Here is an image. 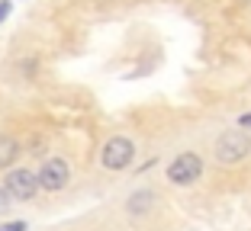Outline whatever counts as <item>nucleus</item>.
I'll use <instances>...</instances> for the list:
<instances>
[{"label": "nucleus", "instance_id": "9", "mask_svg": "<svg viewBox=\"0 0 251 231\" xmlns=\"http://www.w3.org/2000/svg\"><path fill=\"white\" fill-rule=\"evenodd\" d=\"M10 206V193H7V187H0V212Z\"/></svg>", "mask_w": 251, "mask_h": 231}, {"label": "nucleus", "instance_id": "7", "mask_svg": "<svg viewBox=\"0 0 251 231\" xmlns=\"http://www.w3.org/2000/svg\"><path fill=\"white\" fill-rule=\"evenodd\" d=\"M16 157H20V142L10 138V135H0V170L16 164Z\"/></svg>", "mask_w": 251, "mask_h": 231}, {"label": "nucleus", "instance_id": "1", "mask_svg": "<svg viewBox=\"0 0 251 231\" xmlns=\"http://www.w3.org/2000/svg\"><path fill=\"white\" fill-rule=\"evenodd\" d=\"M213 154H216V161H219V164H226V167L242 164L245 157L251 154V138H248V132H242V128L222 132L219 138H216Z\"/></svg>", "mask_w": 251, "mask_h": 231}, {"label": "nucleus", "instance_id": "3", "mask_svg": "<svg viewBox=\"0 0 251 231\" xmlns=\"http://www.w3.org/2000/svg\"><path fill=\"white\" fill-rule=\"evenodd\" d=\"M132 157H135V145L129 138H123V135H113L100 151V164L106 170H123V167L132 164Z\"/></svg>", "mask_w": 251, "mask_h": 231}, {"label": "nucleus", "instance_id": "5", "mask_svg": "<svg viewBox=\"0 0 251 231\" xmlns=\"http://www.w3.org/2000/svg\"><path fill=\"white\" fill-rule=\"evenodd\" d=\"M3 187H7V193L13 199H32L42 189V183H39V173H32V170H10Z\"/></svg>", "mask_w": 251, "mask_h": 231}, {"label": "nucleus", "instance_id": "8", "mask_svg": "<svg viewBox=\"0 0 251 231\" xmlns=\"http://www.w3.org/2000/svg\"><path fill=\"white\" fill-rule=\"evenodd\" d=\"M29 225L26 222H7V225H0V231H26Z\"/></svg>", "mask_w": 251, "mask_h": 231}, {"label": "nucleus", "instance_id": "11", "mask_svg": "<svg viewBox=\"0 0 251 231\" xmlns=\"http://www.w3.org/2000/svg\"><path fill=\"white\" fill-rule=\"evenodd\" d=\"M238 126H242V128H251V112H245L242 119H238Z\"/></svg>", "mask_w": 251, "mask_h": 231}, {"label": "nucleus", "instance_id": "4", "mask_svg": "<svg viewBox=\"0 0 251 231\" xmlns=\"http://www.w3.org/2000/svg\"><path fill=\"white\" fill-rule=\"evenodd\" d=\"M68 180H71V167H68V161H61V157H49L42 164V170H39V183H42V189H49V193L65 189Z\"/></svg>", "mask_w": 251, "mask_h": 231}, {"label": "nucleus", "instance_id": "10", "mask_svg": "<svg viewBox=\"0 0 251 231\" xmlns=\"http://www.w3.org/2000/svg\"><path fill=\"white\" fill-rule=\"evenodd\" d=\"M10 16V0H0V20H7Z\"/></svg>", "mask_w": 251, "mask_h": 231}, {"label": "nucleus", "instance_id": "2", "mask_svg": "<svg viewBox=\"0 0 251 231\" xmlns=\"http://www.w3.org/2000/svg\"><path fill=\"white\" fill-rule=\"evenodd\" d=\"M203 177V157L193 154V151H184L168 164V180L174 187H190Z\"/></svg>", "mask_w": 251, "mask_h": 231}, {"label": "nucleus", "instance_id": "6", "mask_svg": "<svg viewBox=\"0 0 251 231\" xmlns=\"http://www.w3.org/2000/svg\"><path fill=\"white\" fill-rule=\"evenodd\" d=\"M151 206H155V193L151 189H139V193H132L126 199V209L132 212V215H145Z\"/></svg>", "mask_w": 251, "mask_h": 231}]
</instances>
